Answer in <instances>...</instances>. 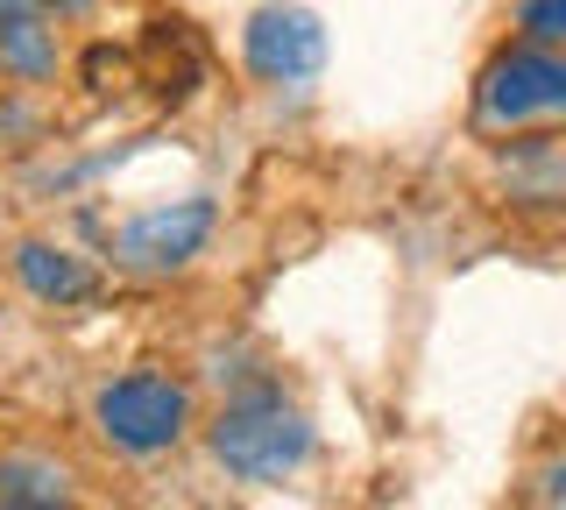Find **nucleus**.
<instances>
[{"instance_id":"7","label":"nucleus","mask_w":566,"mask_h":510,"mask_svg":"<svg viewBox=\"0 0 566 510\" xmlns=\"http://www.w3.org/2000/svg\"><path fill=\"white\" fill-rule=\"evenodd\" d=\"M0 510H71V475L43 454H0Z\"/></svg>"},{"instance_id":"2","label":"nucleus","mask_w":566,"mask_h":510,"mask_svg":"<svg viewBox=\"0 0 566 510\" xmlns=\"http://www.w3.org/2000/svg\"><path fill=\"white\" fill-rule=\"evenodd\" d=\"M191 426V397L185 383L170 376H120L99 391V433L128 454H156V447H177Z\"/></svg>"},{"instance_id":"10","label":"nucleus","mask_w":566,"mask_h":510,"mask_svg":"<svg viewBox=\"0 0 566 510\" xmlns=\"http://www.w3.org/2000/svg\"><path fill=\"white\" fill-rule=\"evenodd\" d=\"M538 503L545 510H566V461H553V468L538 475Z\"/></svg>"},{"instance_id":"1","label":"nucleus","mask_w":566,"mask_h":510,"mask_svg":"<svg viewBox=\"0 0 566 510\" xmlns=\"http://www.w3.org/2000/svg\"><path fill=\"white\" fill-rule=\"evenodd\" d=\"M212 454L241 482H270V475H291L312 454V426L283 391H248L212 418Z\"/></svg>"},{"instance_id":"8","label":"nucleus","mask_w":566,"mask_h":510,"mask_svg":"<svg viewBox=\"0 0 566 510\" xmlns=\"http://www.w3.org/2000/svg\"><path fill=\"white\" fill-rule=\"evenodd\" d=\"M14 277H22L35 298H50V305H78V298H93V270H85L78 256L50 249V241H22V249H14Z\"/></svg>"},{"instance_id":"11","label":"nucleus","mask_w":566,"mask_h":510,"mask_svg":"<svg viewBox=\"0 0 566 510\" xmlns=\"http://www.w3.org/2000/svg\"><path fill=\"white\" fill-rule=\"evenodd\" d=\"M43 8H50V14H57V22H64V14H85V8H93V0H43Z\"/></svg>"},{"instance_id":"9","label":"nucleus","mask_w":566,"mask_h":510,"mask_svg":"<svg viewBox=\"0 0 566 510\" xmlns=\"http://www.w3.org/2000/svg\"><path fill=\"white\" fill-rule=\"evenodd\" d=\"M517 29L531 43H559L566 37V0H524L517 8Z\"/></svg>"},{"instance_id":"6","label":"nucleus","mask_w":566,"mask_h":510,"mask_svg":"<svg viewBox=\"0 0 566 510\" xmlns=\"http://www.w3.org/2000/svg\"><path fill=\"white\" fill-rule=\"evenodd\" d=\"M0 64L14 79L57 72V14L43 0H0Z\"/></svg>"},{"instance_id":"5","label":"nucleus","mask_w":566,"mask_h":510,"mask_svg":"<svg viewBox=\"0 0 566 510\" xmlns=\"http://www.w3.org/2000/svg\"><path fill=\"white\" fill-rule=\"evenodd\" d=\"M206 235H212V199H177V206H156V214L128 220L114 235V249L135 270H177V262H191L206 249Z\"/></svg>"},{"instance_id":"4","label":"nucleus","mask_w":566,"mask_h":510,"mask_svg":"<svg viewBox=\"0 0 566 510\" xmlns=\"http://www.w3.org/2000/svg\"><path fill=\"white\" fill-rule=\"evenodd\" d=\"M566 114V58H545V50H510L482 72V93H474V114L482 121H531V114Z\"/></svg>"},{"instance_id":"3","label":"nucleus","mask_w":566,"mask_h":510,"mask_svg":"<svg viewBox=\"0 0 566 510\" xmlns=\"http://www.w3.org/2000/svg\"><path fill=\"white\" fill-rule=\"evenodd\" d=\"M241 58L255 79L270 85H297L312 79L318 64H326V22H318L312 8H291V0H270V8L248 14L241 29Z\"/></svg>"}]
</instances>
